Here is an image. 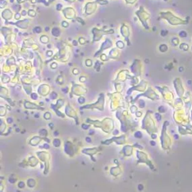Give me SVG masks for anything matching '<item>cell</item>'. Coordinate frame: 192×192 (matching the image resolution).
<instances>
[{
    "label": "cell",
    "instance_id": "obj_18",
    "mask_svg": "<svg viewBox=\"0 0 192 192\" xmlns=\"http://www.w3.org/2000/svg\"><path fill=\"white\" fill-rule=\"evenodd\" d=\"M62 26H68V23H65V22H63V23H62Z\"/></svg>",
    "mask_w": 192,
    "mask_h": 192
},
{
    "label": "cell",
    "instance_id": "obj_14",
    "mask_svg": "<svg viewBox=\"0 0 192 192\" xmlns=\"http://www.w3.org/2000/svg\"><path fill=\"white\" fill-rule=\"evenodd\" d=\"M7 122H8V123H12L13 119H12V118H8V119H7Z\"/></svg>",
    "mask_w": 192,
    "mask_h": 192
},
{
    "label": "cell",
    "instance_id": "obj_20",
    "mask_svg": "<svg viewBox=\"0 0 192 192\" xmlns=\"http://www.w3.org/2000/svg\"><path fill=\"white\" fill-rule=\"evenodd\" d=\"M62 8V5H60V4H59L58 6H57V10H60L59 8Z\"/></svg>",
    "mask_w": 192,
    "mask_h": 192
},
{
    "label": "cell",
    "instance_id": "obj_28",
    "mask_svg": "<svg viewBox=\"0 0 192 192\" xmlns=\"http://www.w3.org/2000/svg\"><path fill=\"white\" fill-rule=\"evenodd\" d=\"M35 117H36V118H38V116H38V115L37 114V115H35Z\"/></svg>",
    "mask_w": 192,
    "mask_h": 192
},
{
    "label": "cell",
    "instance_id": "obj_7",
    "mask_svg": "<svg viewBox=\"0 0 192 192\" xmlns=\"http://www.w3.org/2000/svg\"><path fill=\"white\" fill-rule=\"evenodd\" d=\"M50 117H51V115H50V113H46L45 114H44V118H45L46 119H50Z\"/></svg>",
    "mask_w": 192,
    "mask_h": 192
},
{
    "label": "cell",
    "instance_id": "obj_24",
    "mask_svg": "<svg viewBox=\"0 0 192 192\" xmlns=\"http://www.w3.org/2000/svg\"><path fill=\"white\" fill-rule=\"evenodd\" d=\"M118 133H119V131H118L117 130H115L114 132H113V134H117Z\"/></svg>",
    "mask_w": 192,
    "mask_h": 192
},
{
    "label": "cell",
    "instance_id": "obj_21",
    "mask_svg": "<svg viewBox=\"0 0 192 192\" xmlns=\"http://www.w3.org/2000/svg\"><path fill=\"white\" fill-rule=\"evenodd\" d=\"M150 144H151V145H152V146H155V143L154 141H151V142H150Z\"/></svg>",
    "mask_w": 192,
    "mask_h": 192
},
{
    "label": "cell",
    "instance_id": "obj_15",
    "mask_svg": "<svg viewBox=\"0 0 192 192\" xmlns=\"http://www.w3.org/2000/svg\"><path fill=\"white\" fill-rule=\"evenodd\" d=\"M89 125H82V128H83L84 129H88L89 128Z\"/></svg>",
    "mask_w": 192,
    "mask_h": 192
},
{
    "label": "cell",
    "instance_id": "obj_22",
    "mask_svg": "<svg viewBox=\"0 0 192 192\" xmlns=\"http://www.w3.org/2000/svg\"><path fill=\"white\" fill-rule=\"evenodd\" d=\"M22 15H23V16H25V15H26V11H23V13H22Z\"/></svg>",
    "mask_w": 192,
    "mask_h": 192
},
{
    "label": "cell",
    "instance_id": "obj_27",
    "mask_svg": "<svg viewBox=\"0 0 192 192\" xmlns=\"http://www.w3.org/2000/svg\"><path fill=\"white\" fill-rule=\"evenodd\" d=\"M50 128L53 127V124H50Z\"/></svg>",
    "mask_w": 192,
    "mask_h": 192
},
{
    "label": "cell",
    "instance_id": "obj_12",
    "mask_svg": "<svg viewBox=\"0 0 192 192\" xmlns=\"http://www.w3.org/2000/svg\"><path fill=\"white\" fill-rule=\"evenodd\" d=\"M78 102H80V104H82V103H84V102H85V99H84V98H80L79 99H78Z\"/></svg>",
    "mask_w": 192,
    "mask_h": 192
},
{
    "label": "cell",
    "instance_id": "obj_13",
    "mask_svg": "<svg viewBox=\"0 0 192 192\" xmlns=\"http://www.w3.org/2000/svg\"><path fill=\"white\" fill-rule=\"evenodd\" d=\"M86 141L87 143H91V142H92V140H91L90 137H87L86 138Z\"/></svg>",
    "mask_w": 192,
    "mask_h": 192
},
{
    "label": "cell",
    "instance_id": "obj_9",
    "mask_svg": "<svg viewBox=\"0 0 192 192\" xmlns=\"http://www.w3.org/2000/svg\"><path fill=\"white\" fill-rule=\"evenodd\" d=\"M41 148H45V149H49L50 148V146L48 145V144H47V143H44V146H40Z\"/></svg>",
    "mask_w": 192,
    "mask_h": 192
},
{
    "label": "cell",
    "instance_id": "obj_1",
    "mask_svg": "<svg viewBox=\"0 0 192 192\" xmlns=\"http://www.w3.org/2000/svg\"><path fill=\"white\" fill-rule=\"evenodd\" d=\"M27 183L29 188H34V187L35 186L36 182H35V180H33V179H29L27 181Z\"/></svg>",
    "mask_w": 192,
    "mask_h": 192
},
{
    "label": "cell",
    "instance_id": "obj_5",
    "mask_svg": "<svg viewBox=\"0 0 192 192\" xmlns=\"http://www.w3.org/2000/svg\"><path fill=\"white\" fill-rule=\"evenodd\" d=\"M134 137L137 138H140L142 137V134L140 131H137V132H135V134H134Z\"/></svg>",
    "mask_w": 192,
    "mask_h": 192
},
{
    "label": "cell",
    "instance_id": "obj_10",
    "mask_svg": "<svg viewBox=\"0 0 192 192\" xmlns=\"http://www.w3.org/2000/svg\"><path fill=\"white\" fill-rule=\"evenodd\" d=\"M32 98L34 100H36L37 98H38V96H37V95L35 94V93H33V94H32Z\"/></svg>",
    "mask_w": 192,
    "mask_h": 192
},
{
    "label": "cell",
    "instance_id": "obj_4",
    "mask_svg": "<svg viewBox=\"0 0 192 192\" xmlns=\"http://www.w3.org/2000/svg\"><path fill=\"white\" fill-rule=\"evenodd\" d=\"M39 133H40V134L41 135H42V136H46L47 134V131L45 130V129H41V130H40Z\"/></svg>",
    "mask_w": 192,
    "mask_h": 192
},
{
    "label": "cell",
    "instance_id": "obj_19",
    "mask_svg": "<svg viewBox=\"0 0 192 192\" xmlns=\"http://www.w3.org/2000/svg\"><path fill=\"white\" fill-rule=\"evenodd\" d=\"M152 139H156V138H157V135H156V134H152Z\"/></svg>",
    "mask_w": 192,
    "mask_h": 192
},
{
    "label": "cell",
    "instance_id": "obj_17",
    "mask_svg": "<svg viewBox=\"0 0 192 192\" xmlns=\"http://www.w3.org/2000/svg\"><path fill=\"white\" fill-rule=\"evenodd\" d=\"M159 111L160 112H165V111H164V107H161L159 108Z\"/></svg>",
    "mask_w": 192,
    "mask_h": 192
},
{
    "label": "cell",
    "instance_id": "obj_16",
    "mask_svg": "<svg viewBox=\"0 0 192 192\" xmlns=\"http://www.w3.org/2000/svg\"><path fill=\"white\" fill-rule=\"evenodd\" d=\"M155 116H156V117H157V119H158V121H160V120H161V116H160V115L158 114V113H156V114H155Z\"/></svg>",
    "mask_w": 192,
    "mask_h": 192
},
{
    "label": "cell",
    "instance_id": "obj_8",
    "mask_svg": "<svg viewBox=\"0 0 192 192\" xmlns=\"http://www.w3.org/2000/svg\"><path fill=\"white\" fill-rule=\"evenodd\" d=\"M41 31V29L39 26H38V27H36L34 29V32H35L36 33H40Z\"/></svg>",
    "mask_w": 192,
    "mask_h": 192
},
{
    "label": "cell",
    "instance_id": "obj_26",
    "mask_svg": "<svg viewBox=\"0 0 192 192\" xmlns=\"http://www.w3.org/2000/svg\"><path fill=\"white\" fill-rule=\"evenodd\" d=\"M54 134H55V135H56V136H57V135H58V134H59V133H58V131H55V133H54Z\"/></svg>",
    "mask_w": 192,
    "mask_h": 192
},
{
    "label": "cell",
    "instance_id": "obj_23",
    "mask_svg": "<svg viewBox=\"0 0 192 192\" xmlns=\"http://www.w3.org/2000/svg\"><path fill=\"white\" fill-rule=\"evenodd\" d=\"M94 134V131L91 130L90 131H89V134Z\"/></svg>",
    "mask_w": 192,
    "mask_h": 192
},
{
    "label": "cell",
    "instance_id": "obj_6",
    "mask_svg": "<svg viewBox=\"0 0 192 192\" xmlns=\"http://www.w3.org/2000/svg\"><path fill=\"white\" fill-rule=\"evenodd\" d=\"M24 187H25V183H24V182H19L18 188H20V189H23Z\"/></svg>",
    "mask_w": 192,
    "mask_h": 192
},
{
    "label": "cell",
    "instance_id": "obj_3",
    "mask_svg": "<svg viewBox=\"0 0 192 192\" xmlns=\"http://www.w3.org/2000/svg\"><path fill=\"white\" fill-rule=\"evenodd\" d=\"M53 143L54 146L59 147L60 146V144H61V140H60L59 139H57V138H56V139L53 140Z\"/></svg>",
    "mask_w": 192,
    "mask_h": 192
},
{
    "label": "cell",
    "instance_id": "obj_2",
    "mask_svg": "<svg viewBox=\"0 0 192 192\" xmlns=\"http://www.w3.org/2000/svg\"><path fill=\"white\" fill-rule=\"evenodd\" d=\"M52 34H53V35H54V36H59L60 35L59 29H57V28H54V29L52 30Z\"/></svg>",
    "mask_w": 192,
    "mask_h": 192
},
{
    "label": "cell",
    "instance_id": "obj_25",
    "mask_svg": "<svg viewBox=\"0 0 192 192\" xmlns=\"http://www.w3.org/2000/svg\"><path fill=\"white\" fill-rule=\"evenodd\" d=\"M137 116H141V113H137Z\"/></svg>",
    "mask_w": 192,
    "mask_h": 192
},
{
    "label": "cell",
    "instance_id": "obj_11",
    "mask_svg": "<svg viewBox=\"0 0 192 192\" xmlns=\"http://www.w3.org/2000/svg\"><path fill=\"white\" fill-rule=\"evenodd\" d=\"M143 188H144V186H143V185H141V184H140L137 187V189L139 191H142L143 189Z\"/></svg>",
    "mask_w": 192,
    "mask_h": 192
}]
</instances>
